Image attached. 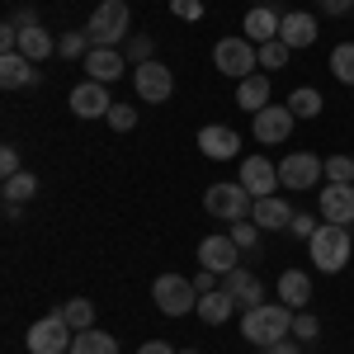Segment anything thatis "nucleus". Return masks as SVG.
Instances as JSON below:
<instances>
[{
  "mask_svg": "<svg viewBox=\"0 0 354 354\" xmlns=\"http://www.w3.org/2000/svg\"><path fill=\"white\" fill-rule=\"evenodd\" d=\"M293 307H283V302H260V307H250L241 312V335L255 345V350H270L279 340H288L293 335Z\"/></svg>",
  "mask_w": 354,
  "mask_h": 354,
  "instance_id": "1",
  "label": "nucleus"
},
{
  "mask_svg": "<svg viewBox=\"0 0 354 354\" xmlns=\"http://www.w3.org/2000/svg\"><path fill=\"white\" fill-rule=\"evenodd\" d=\"M350 250H354V236L340 222H322V232L307 241V255H312V265L322 274H340L350 265Z\"/></svg>",
  "mask_w": 354,
  "mask_h": 354,
  "instance_id": "2",
  "label": "nucleus"
},
{
  "mask_svg": "<svg viewBox=\"0 0 354 354\" xmlns=\"http://www.w3.org/2000/svg\"><path fill=\"white\" fill-rule=\"evenodd\" d=\"M128 24H133V10H128L123 0H104V5L85 19V33H90L95 48H118V43L128 38Z\"/></svg>",
  "mask_w": 354,
  "mask_h": 354,
  "instance_id": "3",
  "label": "nucleus"
},
{
  "mask_svg": "<svg viewBox=\"0 0 354 354\" xmlns=\"http://www.w3.org/2000/svg\"><path fill=\"white\" fill-rule=\"evenodd\" d=\"M151 302H156V312H165V317H189V312H198V288H194V279H185V274H161L151 283Z\"/></svg>",
  "mask_w": 354,
  "mask_h": 354,
  "instance_id": "4",
  "label": "nucleus"
},
{
  "mask_svg": "<svg viewBox=\"0 0 354 354\" xmlns=\"http://www.w3.org/2000/svg\"><path fill=\"white\" fill-rule=\"evenodd\" d=\"M213 66H218L222 76H232V81H245V76H255V66H260V48H255L245 33H236V38H218Z\"/></svg>",
  "mask_w": 354,
  "mask_h": 354,
  "instance_id": "5",
  "label": "nucleus"
},
{
  "mask_svg": "<svg viewBox=\"0 0 354 354\" xmlns=\"http://www.w3.org/2000/svg\"><path fill=\"white\" fill-rule=\"evenodd\" d=\"M250 194H245L241 180H222V185H213V189L203 194V208L213 213V218H227V222H241L250 218Z\"/></svg>",
  "mask_w": 354,
  "mask_h": 354,
  "instance_id": "6",
  "label": "nucleus"
},
{
  "mask_svg": "<svg viewBox=\"0 0 354 354\" xmlns=\"http://www.w3.org/2000/svg\"><path fill=\"white\" fill-rule=\"evenodd\" d=\"M71 326L62 322V312H53V317H43V322H33L28 326V354H71Z\"/></svg>",
  "mask_w": 354,
  "mask_h": 354,
  "instance_id": "7",
  "label": "nucleus"
},
{
  "mask_svg": "<svg viewBox=\"0 0 354 354\" xmlns=\"http://www.w3.org/2000/svg\"><path fill=\"white\" fill-rule=\"evenodd\" d=\"M133 90L142 104H165L170 95H175V76H170V66H161L156 57L151 62H142L133 71Z\"/></svg>",
  "mask_w": 354,
  "mask_h": 354,
  "instance_id": "8",
  "label": "nucleus"
},
{
  "mask_svg": "<svg viewBox=\"0 0 354 354\" xmlns=\"http://www.w3.org/2000/svg\"><path fill=\"white\" fill-rule=\"evenodd\" d=\"M322 175H326V161L312 156V151H293L288 161H279V185H283V189H298L302 194V189H312Z\"/></svg>",
  "mask_w": 354,
  "mask_h": 354,
  "instance_id": "9",
  "label": "nucleus"
},
{
  "mask_svg": "<svg viewBox=\"0 0 354 354\" xmlns=\"http://www.w3.org/2000/svg\"><path fill=\"white\" fill-rule=\"evenodd\" d=\"M198 265L213 270V274L241 270V245L232 241V232H227V236H203V241H198Z\"/></svg>",
  "mask_w": 354,
  "mask_h": 354,
  "instance_id": "10",
  "label": "nucleus"
},
{
  "mask_svg": "<svg viewBox=\"0 0 354 354\" xmlns=\"http://www.w3.org/2000/svg\"><path fill=\"white\" fill-rule=\"evenodd\" d=\"M255 118V142H288L293 137V109L288 104H265L260 113H250Z\"/></svg>",
  "mask_w": 354,
  "mask_h": 354,
  "instance_id": "11",
  "label": "nucleus"
},
{
  "mask_svg": "<svg viewBox=\"0 0 354 354\" xmlns=\"http://www.w3.org/2000/svg\"><path fill=\"white\" fill-rule=\"evenodd\" d=\"M198 151L208 161H232L241 151V133L227 128V123H208V128H198Z\"/></svg>",
  "mask_w": 354,
  "mask_h": 354,
  "instance_id": "12",
  "label": "nucleus"
},
{
  "mask_svg": "<svg viewBox=\"0 0 354 354\" xmlns=\"http://www.w3.org/2000/svg\"><path fill=\"white\" fill-rule=\"evenodd\" d=\"M113 100H109V85L100 81H81L76 90H71V113L76 118H109Z\"/></svg>",
  "mask_w": 354,
  "mask_h": 354,
  "instance_id": "13",
  "label": "nucleus"
},
{
  "mask_svg": "<svg viewBox=\"0 0 354 354\" xmlns=\"http://www.w3.org/2000/svg\"><path fill=\"white\" fill-rule=\"evenodd\" d=\"M236 180L245 185V194H250V198H270V194L279 189V165H270L265 156H245Z\"/></svg>",
  "mask_w": 354,
  "mask_h": 354,
  "instance_id": "14",
  "label": "nucleus"
},
{
  "mask_svg": "<svg viewBox=\"0 0 354 354\" xmlns=\"http://www.w3.org/2000/svg\"><path fill=\"white\" fill-rule=\"evenodd\" d=\"M123 66H128L123 48H90V53H85V76L100 81V85H113L123 76Z\"/></svg>",
  "mask_w": 354,
  "mask_h": 354,
  "instance_id": "15",
  "label": "nucleus"
},
{
  "mask_svg": "<svg viewBox=\"0 0 354 354\" xmlns=\"http://www.w3.org/2000/svg\"><path fill=\"white\" fill-rule=\"evenodd\" d=\"M19 53H24L28 62H48V57L57 53V38L38 24L33 15H24V19H19Z\"/></svg>",
  "mask_w": 354,
  "mask_h": 354,
  "instance_id": "16",
  "label": "nucleus"
},
{
  "mask_svg": "<svg viewBox=\"0 0 354 354\" xmlns=\"http://www.w3.org/2000/svg\"><path fill=\"white\" fill-rule=\"evenodd\" d=\"M222 288L232 293V302H236L241 312H250V307H260V302H265V288H260V279L245 270V265H241V270H232V274H222Z\"/></svg>",
  "mask_w": 354,
  "mask_h": 354,
  "instance_id": "17",
  "label": "nucleus"
},
{
  "mask_svg": "<svg viewBox=\"0 0 354 354\" xmlns=\"http://www.w3.org/2000/svg\"><path fill=\"white\" fill-rule=\"evenodd\" d=\"M317 15H307V10H293V15H283V24H279V38L293 48V53H302V48H312L317 43Z\"/></svg>",
  "mask_w": 354,
  "mask_h": 354,
  "instance_id": "18",
  "label": "nucleus"
},
{
  "mask_svg": "<svg viewBox=\"0 0 354 354\" xmlns=\"http://www.w3.org/2000/svg\"><path fill=\"white\" fill-rule=\"evenodd\" d=\"M279 24H283V15L279 10H270V5H255V10H245L241 19V33L260 48V43H274L279 38Z\"/></svg>",
  "mask_w": 354,
  "mask_h": 354,
  "instance_id": "19",
  "label": "nucleus"
},
{
  "mask_svg": "<svg viewBox=\"0 0 354 354\" xmlns=\"http://www.w3.org/2000/svg\"><path fill=\"white\" fill-rule=\"evenodd\" d=\"M322 222H354V185H326L322 189Z\"/></svg>",
  "mask_w": 354,
  "mask_h": 354,
  "instance_id": "20",
  "label": "nucleus"
},
{
  "mask_svg": "<svg viewBox=\"0 0 354 354\" xmlns=\"http://www.w3.org/2000/svg\"><path fill=\"white\" fill-rule=\"evenodd\" d=\"M250 218H255V227H260V232H288L293 208H288L279 194H270V198H255V203H250Z\"/></svg>",
  "mask_w": 354,
  "mask_h": 354,
  "instance_id": "21",
  "label": "nucleus"
},
{
  "mask_svg": "<svg viewBox=\"0 0 354 354\" xmlns=\"http://www.w3.org/2000/svg\"><path fill=\"white\" fill-rule=\"evenodd\" d=\"M38 62H28L24 53H0V85L5 90H24V85H38Z\"/></svg>",
  "mask_w": 354,
  "mask_h": 354,
  "instance_id": "22",
  "label": "nucleus"
},
{
  "mask_svg": "<svg viewBox=\"0 0 354 354\" xmlns=\"http://www.w3.org/2000/svg\"><path fill=\"white\" fill-rule=\"evenodd\" d=\"M279 302L293 307V312H307V302H312V279L302 270H283L279 274Z\"/></svg>",
  "mask_w": 354,
  "mask_h": 354,
  "instance_id": "23",
  "label": "nucleus"
},
{
  "mask_svg": "<svg viewBox=\"0 0 354 354\" xmlns=\"http://www.w3.org/2000/svg\"><path fill=\"white\" fill-rule=\"evenodd\" d=\"M232 312H236V302H232L227 288H213V293H203V298H198V317H203V326H222Z\"/></svg>",
  "mask_w": 354,
  "mask_h": 354,
  "instance_id": "24",
  "label": "nucleus"
},
{
  "mask_svg": "<svg viewBox=\"0 0 354 354\" xmlns=\"http://www.w3.org/2000/svg\"><path fill=\"white\" fill-rule=\"evenodd\" d=\"M236 104L245 113H260L270 104V76H245V81H236Z\"/></svg>",
  "mask_w": 354,
  "mask_h": 354,
  "instance_id": "25",
  "label": "nucleus"
},
{
  "mask_svg": "<svg viewBox=\"0 0 354 354\" xmlns=\"http://www.w3.org/2000/svg\"><path fill=\"white\" fill-rule=\"evenodd\" d=\"M71 354H118V340H113L109 330H76V340H71Z\"/></svg>",
  "mask_w": 354,
  "mask_h": 354,
  "instance_id": "26",
  "label": "nucleus"
},
{
  "mask_svg": "<svg viewBox=\"0 0 354 354\" xmlns=\"http://www.w3.org/2000/svg\"><path fill=\"white\" fill-rule=\"evenodd\" d=\"M0 194H5V203H28V198L38 194V175H28V170H19V175H5Z\"/></svg>",
  "mask_w": 354,
  "mask_h": 354,
  "instance_id": "27",
  "label": "nucleus"
},
{
  "mask_svg": "<svg viewBox=\"0 0 354 354\" xmlns=\"http://www.w3.org/2000/svg\"><path fill=\"white\" fill-rule=\"evenodd\" d=\"M57 312H62V322H66L71 330H90L95 326V302L90 298H71L66 307H57Z\"/></svg>",
  "mask_w": 354,
  "mask_h": 354,
  "instance_id": "28",
  "label": "nucleus"
},
{
  "mask_svg": "<svg viewBox=\"0 0 354 354\" xmlns=\"http://www.w3.org/2000/svg\"><path fill=\"white\" fill-rule=\"evenodd\" d=\"M288 109H293V118H317V113H322V90L298 85V90L288 95Z\"/></svg>",
  "mask_w": 354,
  "mask_h": 354,
  "instance_id": "29",
  "label": "nucleus"
},
{
  "mask_svg": "<svg viewBox=\"0 0 354 354\" xmlns=\"http://www.w3.org/2000/svg\"><path fill=\"white\" fill-rule=\"evenodd\" d=\"M90 48H95V43H90V33H85V28H66V33L57 38V57H66V62H71V57H81V62H85Z\"/></svg>",
  "mask_w": 354,
  "mask_h": 354,
  "instance_id": "30",
  "label": "nucleus"
},
{
  "mask_svg": "<svg viewBox=\"0 0 354 354\" xmlns=\"http://www.w3.org/2000/svg\"><path fill=\"white\" fill-rule=\"evenodd\" d=\"M330 76H335V81H345L354 90V43H340V48L330 53Z\"/></svg>",
  "mask_w": 354,
  "mask_h": 354,
  "instance_id": "31",
  "label": "nucleus"
},
{
  "mask_svg": "<svg viewBox=\"0 0 354 354\" xmlns=\"http://www.w3.org/2000/svg\"><path fill=\"white\" fill-rule=\"evenodd\" d=\"M151 53H156V43H151L147 33H128V38H123V57H128L133 66H142V62H151Z\"/></svg>",
  "mask_w": 354,
  "mask_h": 354,
  "instance_id": "32",
  "label": "nucleus"
},
{
  "mask_svg": "<svg viewBox=\"0 0 354 354\" xmlns=\"http://www.w3.org/2000/svg\"><path fill=\"white\" fill-rule=\"evenodd\" d=\"M288 57H293V48H288L283 38H274V43H260V66H270V71L288 66Z\"/></svg>",
  "mask_w": 354,
  "mask_h": 354,
  "instance_id": "33",
  "label": "nucleus"
},
{
  "mask_svg": "<svg viewBox=\"0 0 354 354\" xmlns=\"http://www.w3.org/2000/svg\"><path fill=\"white\" fill-rule=\"evenodd\" d=\"M232 241L241 245V250H255V255H260V227H255V222H250V218L232 222Z\"/></svg>",
  "mask_w": 354,
  "mask_h": 354,
  "instance_id": "34",
  "label": "nucleus"
},
{
  "mask_svg": "<svg viewBox=\"0 0 354 354\" xmlns=\"http://www.w3.org/2000/svg\"><path fill=\"white\" fill-rule=\"evenodd\" d=\"M326 180L330 185H354V161L350 156H326Z\"/></svg>",
  "mask_w": 354,
  "mask_h": 354,
  "instance_id": "35",
  "label": "nucleus"
},
{
  "mask_svg": "<svg viewBox=\"0 0 354 354\" xmlns=\"http://www.w3.org/2000/svg\"><path fill=\"white\" fill-rule=\"evenodd\" d=\"M317 335H322V322H317L312 312H298V317H293V340H302V345H312Z\"/></svg>",
  "mask_w": 354,
  "mask_h": 354,
  "instance_id": "36",
  "label": "nucleus"
},
{
  "mask_svg": "<svg viewBox=\"0 0 354 354\" xmlns=\"http://www.w3.org/2000/svg\"><path fill=\"white\" fill-rule=\"evenodd\" d=\"M133 123H137L133 104H113V109H109V128H113V133H133Z\"/></svg>",
  "mask_w": 354,
  "mask_h": 354,
  "instance_id": "37",
  "label": "nucleus"
},
{
  "mask_svg": "<svg viewBox=\"0 0 354 354\" xmlns=\"http://www.w3.org/2000/svg\"><path fill=\"white\" fill-rule=\"evenodd\" d=\"M288 232H293L298 241H312V236L322 232V222H317V218H307V213H293V222H288Z\"/></svg>",
  "mask_w": 354,
  "mask_h": 354,
  "instance_id": "38",
  "label": "nucleus"
},
{
  "mask_svg": "<svg viewBox=\"0 0 354 354\" xmlns=\"http://www.w3.org/2000/svg\"><path fill=\"white\" fill-rule=\"evenodd\" d=\"M170 15H175V19H203V0H170Z\"/></svg>",
  "mask_w": 354,
  "mask_h": 354,
  "instance_id": "39",
  "label": "nucleus"
},
{
  "mask_svg": "<svg viewBox=\"0 0 354 354\" xmlns=\"http://www.w3.org/2000/svg\"><path fill=\"white\" fill-rule=\"evenodd\" d=\"M194 288H198V298H203V293H213V288H218V274H213V270H198V274H194Z\"/></svg>",
  "mask_w": 354,
  "mask_h": 354,
  "instance_id": "40",
  "label": "nucleus"
},
{
  "mask_svg": "<svg viewBox=\"0 0 354 354\" xmlns=\"http://www.w3.org/2000/svg\"><path fill=\"white\" fill-rule=\"evenodd\" d=\"M0 175H19V151H15V147L0 151Z\"/></svg>",
  "mask_w": 354,
  "mask_h": 354,
  "instance_id": "41",
  "label": "nucleus"
},
{
  "mask_svg": "<svg viewBox=\"0 0 354 354\" xmlns=\"http://www.w3.org/2000/svg\"><path fill=\"white\" fill-rule=\"evenodd\" d=\"M317 5H322V15H330V19H335V15H350V10H354V0H317Z\"/></svg>",
  "mask_w": 354,
  "mask_h": 354,
  "instance_id": "42",
  "label": "nucleus"
},
{
  "mask_svg": "<svg viewBox=\"0 0 354 354\" xmlns=\"http://www.w3.org/2000/svg\"><path fill=\"white\" fill-rule=\"evenodd\" d=\"M298 345H302V340H293V335H288V340H279V345H270L265 354H302Z\"/></svg>",
  "mask_w": 354,
  "mask_h": 354,
  "instance_id": "43",
  "label": "nucleus"
},
{
  "mask_svg": "<svg viewBox=\"0 0 354 354\" xmlns=\"http://www.w3.org/2000/svg\"><path fill=\"white\" fill-rule=\"evenodd\" d=\"M137 354H175L165 340H147V345H137Z\"/></svg>",
  "mask_w": 354,
  "mask_h": 354,
  "instance_id": "44",
  "label": "nucleus"
},
{
  "mask_svg": "<svg viewBox=\"0 0 354 354\" xmlns=\"http://www.w3.org/2000/svg\"><path fill=\"white\" fill-rule=\"evenodd\" d=\"M180 354H198V350H180Z\"/></svg>",
  "mask_w": 354,
  "mask_h": 354,
  "instance_id": "45",
  "label": "nucleus"
}]
</instances>
